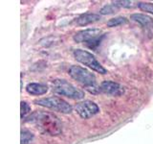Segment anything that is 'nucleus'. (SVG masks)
<instances>
[{"mask_svg":"<svg viewBox=\"0 0 153 144\" xmlns=\"http://www.w3.org/2000/svg\"><path fill=\"white\" fill-rule=\"evenodd\" d=\"M29 121L36 125V127L42 133L57 136L62 131V125L59 119L55 114L47 112H36L30 117Z\"/></svg>","mask_w":153,"mask_h":144,"instance_id":"f257e3e1","label":"nucleus"},{"mask_svg":"<svg viewBox=\"0 0 153 144\" xmlns=\"http://www.w3.org/2000/svg\"><path fill=\"white\" fill-rule=\"evenodd\" d=\"M69 75L79 84L83 86L90 92L97 93L100 88L96 86V77L95 75L84 67L79 65H72L69 68Z\"/></svg>","mask_w":153,"mask_h":144,"instance_id":"f03ea898","label":"nucleus"},{"mask_svg":"<svg viewBox=\"0 0 153 144\" xmlns=\"http://www.w3.org/2000/svg\"><path fill=\"white\" fill-rule=\"evenodd\" d=\"M51 86H52V90L54 91L56 94L66 96V97H68V98L76 99V100L82 99L84 97L83 91L76 88V86H74L66 80L56 79L54 81H52Z\"/></svg>","mask_w":153,"mask_h":144,"instance_id":"7ed1b4c3","label":"nucleus"},{"mask_svg":"<svg viewBox=\"0 0 153 144\" xmlns=\"http://www.w3.org/2000/svg\"><path fill=\"white\" fill-rule=\"evenodd\" d=\"M35 103L38 106H41V107L48 108L61 113H70L72 110H73L72 106L69 103H67L65 100L61 99L60 97H57V96H51V97L47 98L37 99L35 100Z\"/></svg>","mask_w":153,"mask_h":144,"instance_id":"20e7f679","label":"nucleus"},{"mask_svg":"<svg viewBox=\"0 0 153 144\" xmlns=\"http://www.w3.org/2000/svg\"><path fill=\"white\" fill-rule=\"evenodd\" d=\"M74 57L80 64L88 66L92 70L100 74H106V69L100 64V62L90 52L82 49H76L74 50Z\"/></svg>","mask_w":153,"mask_h":144,"instance_id":"39448f33","label":"nucleus"},{"mask_svg":"<svg viewBox=\"0 0 153 144\" xmlns=\"http://www.w3.org/2000/svg\"><path fill=\"white\" fill-rule=\"evenodd\" d=\"M103 37L100 29H86L79 31L74 36V40L76 42H83L90 48H94L100 44V38Z\"/></svg>","mask_w":153,"mask_h":144,"instance_id":"423d86ee","label":"nucleus"},{"mask_svg":"<svg viewBox=\"0 0 153 144\" xmlns=\"http://www.w3.org/2000/svg\"><path fill=\"white\" fill-rule=\"evenodd\" d=\"M75 109L76 113L83 119H88L92 117L100 112L98 105L90 100H85L82 101V102L78 103L76 105Z\"/></svg>","mask_w":153,"mask_h":144,"instance_id":"0eeeda50","label":"nucleus"},{"mask_svg":"<svg viewBox=\"0 0 153 144\" xmlns=\"http://www.w3.org/2000/svg\"><path fill=\"white\" fill-rule=\"evenodd\" d=\"M100 91L104 94L112 95V96H120L123 93V88L119 85L118 83H115L112 81H104L100 86Z\"/></svg>","mask_w":153,"mask_h":144,"instance_id":"6e6552de","label":"nucleus"},{"mask_svg":"<svg viewBox=\"0 0 153 144\" xmlns=\"http://www.w3.org/2000/svg\"><path fill=\"white\" fill-rule=\"evenodd\" d=\"M26 90L32 95H43L48 91V86L44 84L30 83L26 86Z\"/></svg>","mask_w":153,"mask_h":144,"instance_id":"1a4fd4ad","label":"nucleus"},{"mask_svg":"<svg viewBox=\"0 0 153 144\" xmlns=\"http://www.w3.org/2000/svg\"><path fill=\"white\" fill-rule=\"evenodd\" d=\"M100 19V16L97 14H81L80 16L76 18V23L79 26H85V25H88V24L98 21Z\"/></svg>","mask_w":153,"mask_h":144,"instance_id":"9d476101","label":"nucleus"},{"mask_svg":"<svg viewBox=\"0 0 153 144\" xmlns=\"http://www.w3.org/2000/svg\"><path fill=\"white\" fill-rule=\"evenodd\" d=\"M131 19L138 23H140L142 26L146 28H152L153 27V19L145 14H133L131 16Z\"/></svg>","mask_w":153,"mask_h":144,"instance_id":"9b49d317","label":"nucleus"},{"mask_svg":"<svg viewBox=\"0 0 153 144\" xmlns=\"http://www.w3.org/2000/svg\"><path fill=\"white\" fill-rule=\"evenodd\" d=\"M126 18L120 16V17H115V18H111L110 20L107 22V26L108 27H117L119 25H122V24L126 23Z\"/></svg>","mask_w":153,"mask_h":144,"instance_id":"f8f14e48","label":"nucleus"},{"mask_svg":"<svg viewBox=\"0 0 153 144\" xmlns=\"http://www.w3.org/2000/svg\"><path fill=\"white\" fill-rule=\"evenodd\" d=\"M33 138V134L27 130L21 131V144H29Z\"/></svg>","mask_w":153,"mask_h":144,"instance_id":"ddd939ff","label":"nucleus"},{"mask_svg":"<svg viewBox=\"0 0 153 144\" xmlns=\"http://www.w3.org/2000/svg\"><path fill=\"white\" fill-rule=\"evenodd\" d=\"M118 10H119V6L116 4L105 5V6L102 10H100V14H109L116 13Z\"/></svg>","mask_w":153,"mask_h":144,"instance_id":"4468645a","label":"nucleus"},{"mask_svg":"<svg viewBox=\"0 0 153 144\" xmlns=\"http://www.w3.org/2000/svg\"><path fill=\"white\" fill-rule=\"evenodd\" d=\"M138 7L143 12H147V13L153 14V3L140 2V3H138Z\"/></svg>","mask_w":153,"mask_h":144,"instance_id":"2eb2a0df","label":"nucleus"},{"mask_svg":"<svg viewBox=\"0 0 153 144\" xmlns=\"http://www.w3.org/2000/svg\"><path fill=\"white\" fill-rule=\"evenodd\" d=\"M31 112V107L30 105L27 104L26 102H21V118L26 117L27 115Z\"/></svg>","mask_w":153,"mask_h":144,"instance_id":"dca6fc26","label":"nucleus"},{"mask_svg":"<svg viewBox=\"0 0 153 144\" xmlns=\"http://www.w3.org/2000/svg\"><path fill=\"white\" fill-rule=\"evenodd\" d=\"M114 4H116L118 5V6H123V7H126V8H129V7H131L132 6V2L131 1H116V2H114Z\"/></svg>","mask_w":153,"mask_h":144,"instance_id":"f3484780","label":"nucleus"}]
</instances>
